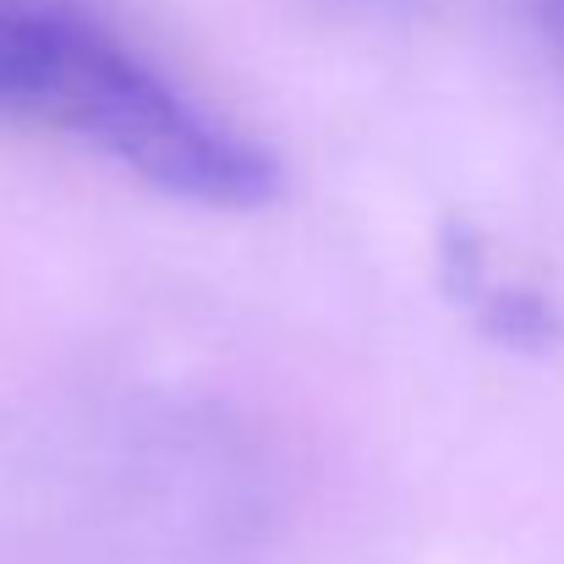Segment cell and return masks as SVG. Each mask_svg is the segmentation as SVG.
<instances>
[{
	"label": "cell",
	"instance_id": "6da1fadb",
	"mask_svg": "<svg viewBox=\"0 0 564 564\" xmlns=\"http://www.w3.org/2000/svg\"><path fill=\"white\" fill-rule=\"evenodd\" d=\"M0 127L61 138L182 203L252 208L274 160L77 0H0Z\"/></svg>",
	"mask_w": 564,
	"mask_h": 564
},
{
	"label": "cell",
	"instance_id": "7a4b0ae2",
	"mask_svg": "<svg viewBox=\"0 0 564 564\" xmlns=\"http://www.w3.org/2000/svg\"><path fill=\"white\" fill-rule=\"evenodd\" d=\"M538 28H543L554 61L564 66V0H538Z\"/></svg>",
	"mask_w": 564,
	"mask_h": 564
}]
</instances>
